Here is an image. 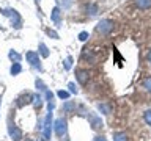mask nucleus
I'll return each mask as SVG.
<instances>
[{
    "label": "nucleus",
    "mask_w": 151,
    "mask_h": 141,
    "mask_svg": "<svg viewBox=\"0 0 151 141\" xmlns=\"http://www.w3.org/2000/svg\"><path fill=\"white\" fill-rule=\"evenodd\" d=\"M8 133H9V136H11L14 141H21L22 140V132L19 130L16 125H9L8 127Z\"/></svg>",
    "instance_id": "obj_1"
},
{
    "label": "nucleus",
    "mask_w": 151,
    "mask_h": 141,
    "mask_svg": "<svg viewBox=\"0 0 151 141\" xmlns=\"http://www.w3.org/2000/svg\"><path fill=\"white\" fill-rule=\"evenodd\" d=\"M55 132L58 136H63L66 133V121L65 119H57L55 122Z\"/></svg>",
    "instance_id": "obj_2"
},
{
    "label": "nucleus",
    "mask_w": 151,
    "mask_h": 141,
    "mask_svg": "<svg viewBox=\"0 0 151 141\" xmlns=\"http://www.w3.org/2000/svg\"><path fill=\"white\" fill-rule=\"evenodd\" d=\"M110 30H112V24L109 22V21H102V22L98 25V31L102 33V35H106V33H109Z\"/></svg>",
    "instance_id": "obj_3"
},
{
    "label": "nucleus",
    "mask_w": 151,
    "mask_h": 141,
    "mask_svg": "<svg viewBox=\"0 0 151 141\" xmlns=\"http://www.w3.org/2000/svg\"><path fill=\"white\" fill-rule=\"evenodd\" d=\"M28 63H32L33 66H36V68H40V58H38V53H35V52H28V53L25 55Z\"/></svg>",
    "instance_id": "obj_4"
},
{
    "label": "nucleus",
    "mask_w": 151,
    "mask_h": 141,
    "mask_svg": "<svg viewBox=\"0 0 151 141\" xmlns=\"http://www.w3.org/2000/svg\"><path fill=\"white\" fill-rule=\"evenodd\" d=\"M50 119H52V115H49L46 118V124H44V138L46 140H49L50 138Z\"/></svg>",
    "instance_id": "obj_5"
},
{
    "label": "nucleus",
    "mask_w": 151,
    "mask_h": 141,
    "mask_svg": "<svg viewBox=\"0 0 151 141\" xmlns=\"http://www.w3.org/2000/svg\"><path fill=\"white\" fill-rule=\"evenodd\" d=\"M76 75H77L79 83H82V85L87 83V80H88V72H87V70H77V72H76Z\"/></svg>",
    "instance_id": "obj_6"
},
{
    "label": "nucleus",
    "mask_w": 151,
    "mask_h": 141,
    "mask_svg": "<svg viewBox=\"0 0 151 141\" xmlns=\"http://www.w3.org/2000/svg\"><path fill=\"white\" fill-rule=\"evenodd\" d=\"M135 5L142 9H146L151 6V0H135Z\"/></svg>",
    "instance_id": "obj_7"
},
{
    "label": "nucleus",
    "mask_w": 151,
    "mask_h": 141,
    "mask_svg": "<svg viewBox=\"0 0 151 141\" xmlns=\"http://www.w3.org/2000/svg\"><path fill=\"white\" fill-rule=\"evenodd\" d=\"M9 58L14 60V63H19L21 61V55L16 53V52H9Z\"/></svg>",
    "instance_id": "obj_8"
},
{
    "label": "nucleus",
    "mask_w": 151,
    "mask_h": 141,
    "mask_svg": "<svg viewBox=\"0 0 151 141\" xmlns=\"http://www.w3.org/2000/svg\"><path fill=\"white\" fill-rule=\"evenodd\" d=\"M19 72H21V64H19V63H14V66L11 68V74L16 75V74H19Z\"/></svg>",
    "instance_id": "obj_9"
},
{
    "label": "nucleus",
    "mask_w": 151,
    "mask_h": 141,
    "mask_svg": "<svg viewBox=\"0 0 151 141\" xmlns=\"http://www.w3.org/2000/svg\"><path fill=\"white\" fill-rule=\"evenodd\" d=\"M113 141H127V136H126V133H116Z\"/></svg>",
    "instance_id": "obj_10"
},
{
    "label": "nucleus",
    "mask_w": 151,
    "mask_h": 141,
    "mask_svg": "<svg viewBox=\"0 0 151 141\" xmlns=\"http://www.w3.org/2000/svg\"><path fill=\"white\" fill-rule=\"evenodd\" d=\"M52 19H54L55 22H60V9L55 8L54 9V14H52Z\"/></svg>",
    "instance_id": "obj_11"
},
{
    "label": "nucleus",
    "mask_w": 151,
    "mask_h": 141,
    "mask_svg": "<svg viewBox=\"0 0 151 141\" xmlns=\"http://www.w3.org/2000/svg\"><path fill=\"white\" fill-rule=\"evenodd\" d=\"M63 108H65L66 111H71V110H73V108H76V105H74L73 102H66L65 105H63Z\"/></svg>",
    "instance_id": "obj_12"
},
{
    "label": "nucleus",
    "mask_w": 151,
    "mask_h": 141,
    "mask_svg": "<svg viewBox=\"0 0 151 141\" xmlns=\"http://www.w3.org/2000/svg\"><path fill=\"white\" fill-rule=\"evenodd\" d=\"M40 50H41V55H42V56H47V55H49V52H47V49H46L44 44H40Z\"/></svg>",
    "instance_id": "obj_13"
},
{
    "label": "nucleus",
    "mask_w": 151,
    "mask_h": 141,
    "mask_svg": "<svg viewBox=\"0 0 151 141\" xmlns=\"http://www.w3.org/2000/svg\"><path fill=\"white\" fill-rule=\"evenodd\" d=\"M33 100H35V105H36L38 108L41 107V103H42V102H41V97H40V96H35V97H33Z\"/></svg>",
    "instance_id": "obj_14"
},
{
    "label": "nucleus",
    "mask_w": 151,
    "mask_h": 141,
    "mask_svg": "<svg viewBox=\"0 0 151 141\" xmlns=\"http://www.w3.org/2000/svg\"><path fill=\"white\" fill-rule=\"evenodd\" d=\"M145 121L148 122V124H151V111H146L145 113Z\"/></svg>",
    "instance_id": "obj_15"
},
{
    "label": "nucleus",
    "mask_w": 151,
    "mask_h": 141,
    "mask_svg": "<svg viewBox=\"0 0 151 141\" xmlns=\"http://www.w3.org/2000/svg\"><path fill=\"white\" fill-rule=\"evenodd\" d=\"M145 88H146V89H150V91H151V77L145 80Z\"/></svg>",
    "instance_id": "obj_16"
},
{
    "label": "nucleus",
    "mask_w": 151,
    "mask_h": 141,
    "mask_svg": "<svg viewBox=\"0 0 151 141\" xmlns=\"http://www.w3.org/2000/svg\"><path fill=\"white\" fill-rule=\"evenodd\" d=\"M58 97H61V99H68V93H66V91H58Z\"/></svg>",
    "instance_id": "obj_17"
},
{
    "label": "nucleus",
    "mask_w": 151,
    "mask_h": 141,
    "mask_svg": "<svg viewBox=\"0 0 151 141\" xmlns=\"http://www.w3.org/2000/svg\"><path fill=\"white\" fill-rule=\"evenodd\" d=\"M87 36H88V33H85V31H83V33H80V36H79V38H80L82 41H85V39H87Z\"/></svg>",
    "instance_id": "obj_18"
},
{
    "label": "nucleus",
    "mask_w": 151,
    "mask_h": 141,
    "mask_svg": "<svg viewBox=\"0 0 151 141\" xmlns=\"http://www.w3.org/2000/svg\"><path fill=\"white\" fill-rule=\"evenodd\" d=\"M65 66H66V69H69V68H71V58H68V60H66Z\"/></svg>",
    "instance_id": "obj_19"
},
{
    "label": "nucleus",
    "mask_w": 151,
    "mask_h": 141,
    "mask_svg": "<svg viewBox=\"0 0 151 141\" xmlns=\"http://www.w3.org/2000/svg\"><path fill=\"white\" fill-rule=\"evenodd\" d=\"M94 141H106V138H104V136H98V138L94 140Z\"/></svg>",
    "instance_id": "obj_20"
},
{
    "label": "nucleus",
    "mask_w": 151,
    "mask_h": 141,
    "mask_svg": "<svg viewBox=\"0 0 151 141\" xmlns=\"http://www.w3.org/2000/svg\"><path fill=\"white\" fill-rule=\"evenodd\" d=\"M148 61H150V63H151V50L148 52Z\"/></svg>",
    "instance_id": "obj_21"
},
{
    "label": "nucleus",
    "mask_w": 151,
    "mask_h": 141,
    "mask_svg": "<svg viewBox=\"0 0 151 141\" xmlns=\"http://www.w3.org/2000/svg\"><path fill=\"white\" fill-rule=\"evenodd\" d=\"M36 2H40V0H36Z\"/></svg>",
    "instance_id": "obj_22"
}]
</instances>
